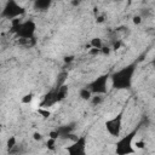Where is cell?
<instances>
[{
	"instance_id": "cell-8",
	"label": "cell",
	"mask_w": 155,
	"mask_h": 155,
	"mask_svg": "<svg viewBox=\"0 0 155 155\" xmlns=\"http://www.w3.org/2000/svg\"><path fill=\"white\" fill-rule=\"evenodd\" d=\"M54 103H57V98H56V93H54V90L53 91H50L42 99V102L40 103V107L41 108H48L51 105H53Z\"/></svg>"
},
{
	"instance_id": "cell-20",
	"label": "cell",
	"mask_w": 155,
	"mask_h": 155,
	"mask_svg": "<svg viewBox=\"0 0 155 155\" xmlns=\"http://www.w3.org/2000/svg\"><path fill=\"white\" fill-rule=\"evenodd\" d=\"M48 136H50V138H52V139H56V140L59 138V136H58V132H57L56 130H54V131H51Z\"/></svg>"
},
{
	"instance_id": "cell-25",
	"label": "cell",
	"mask_w": 155,
	"mask_h": 155,
	"mask_svg": "<svg viewBox=\"0 0 155 155\" xmlns=\"http://www.w3.org/2000/svg\"><path fill=\"white\" fill-rule=\"evenodd\" d=\"M120 46H121V42H120V41H115V42H114L113 48H114V50H119V47H120Z\"/></svg>"
},
{
	"instance_id": "cell-4",
	"label": "cell",
	"mask_w": 155,
	"mask_h": 155,
	"mask_svg": "<svg viewBox=\"0 0 155 155\" xmlns=\"http://www.w3.org/2000/svg\"><path fill=\"white\" fill-rule=\"evenodd\" d=\"M24 12H25V10H24L23 6H21L15 0H10V1H7L5 4V6H4L2 11H1V17L12 21V19H16L19 16L24 15Z\"/></svg>"
},
{
	"instance_id": "cell-12",
	"label": "cell",
	"mask_w": 155,
	"mask_h": 155,
	"mask_svg": "<svg viewBox=\"0 0 155 155\" xmlns=\"http://www.w3.org/2000/svg\"><path fill=\"white\" fill-rule=\"evenodd\" d=\"M90 46H91L92 48H98V50H101V48L103 47L102 39H99V38H93V39L91 40V42H90Z\"/></svg>"
},
{
	"instance_id": "cell-22",
	"label": "cell",
	"mask_w": 155,
	"mask_h": 155,
	"mask_svg": "<svg viewBox=\"0 0 155 155\" xmlns=\"http://www.w3.org/2000/svg\"><path fill=\"white\" fill-rule=\"evenodd\" d=\"M133 23L134 24H140L142 23V16H134L133 17Z\"/></svg>"
},
{
	"instance_id": "cell-13",
	"label": "cell",
	"mask_w": 155,
	"mask_h": 155,
	"mask_svg": "<svg viewBox=\"0 0 155 155\" xmlns=\"http://www.w3.org/2000/svg\"><path fill=\"white\" fill-rule=\"evenodd\" d=\"M91 103L93 104V105H99L103 101H104V97L102 96V94H92V97H91Z\"/></svg>"
},
{
	"instance_id": "cell-26",
	"label": "cell",
	"mask_w": 155,
	"mask_h": 155,
	"mask_svg": "<svg viewBox=\"0 0 155 155\" xmlns=\"http://www.w3.org/2000/svg\"><path fill=\"white\" fill-rule=\"evenodd\" d=\"M103 21H104V17H103V16H99V17H97V22H98V23H102Z\"/></svg>"
},
{
	"instance_id": "cell-9",
	"label": "cell",
	"mask_w": 155,
	"mask_h": 155,
	"mask_svg": "<svg viewBox=\"0 0 155 155\" xmlns=\"http://www.w3.org/2000/svg\"><path fill=\"white\" fill-rule=\"evenodd\" d=\"M54 93H56V98H57V102H61L62 99H64L68 94V86L64 84V85H61V86H57L56 90H54Z\"/></svg>"
},
{
	"instance_id": "cell-6",
	"label": "cell",
	"mask_w": 155,
	"mask_h": 155,
	"mask_svg": "<svg viewBox=\"0 0 155 155\" xmlns=\"http://www.w3.org/2000/svg\"><path fill=\"white\" fill-rule=\"evenodd\" d=\"M122 117H124V111H121L120 114H117L116 116H114L113 119H110L105 122L107 131L109 132L110 136H113V137L120 136L121 128H122Z\"/></svg>"
},
{
	"instance_id": "cell-7",
	"label": "cell",
	"mask_w": 155,
	"mask_h": 155,
	"mask_svg": "<svg viewBox=\"0 0 155 155\" xmlns=\"http://www.w3.org/2000/svg\"><path fill=\"white\" fill-rule=\"evenodd\" d=\"M86 137H79L71 145L67 147V151L69 155H86Z\"/></svg>"
},
{
	"instance_id": "cell-23",
	"label": "cell",
	"mask_w": 155,
	"mask_h": 155,
	"mask_svg": "<svg viewBox=\"0 0 155 155\" xmlns=\"http://www.w3.org/2000/svg\"><path fill=\"white\" fill-rule=\"evenodd\" d=\"M101 52L104 53V54H109L110 48H109V47H102V48H101Z\"/></svg>"
},
{
	"instance_id": "cell-1",
	"label": "cell",
	"mask_w": 155,
	"mask_h": 155,
	"mask_svg": "<svg viewBox=\"0 0 155 155\" xmlns=\"http://www.w3.org/2000/svg\"><path fill=\"white\" fill-rule=\"evenodd\" d=\"M134 70H136V64H130L109 75V79H111L113 87L117 90L130 88L132 85V78H133Z\"/></svg>"
},
{
	"instance_id": "cell-2",
	"label": "cell",
	"mask_w": 155,
	"mask_h": 155,
	"mask_svg": "<svg viewBox=\"0 0 155 155\" xmlns=\"http://www.w3.org/2000/svg\"><path fill=\"white\" fill-rule=\"evenodd\" d=\"M136 133H137L136 131H132L116 142V144H115V154L116 155H131V154L136 153V149L133 147V140H134Z\"/></svg>"
},
{
	"instance_id": "cell-27",
	"label": "cell",
	"mask_w": 155,
	"mask_h": 155,
	"mask_svg": "<svg viewBox=\"0 0 155 155\" xmlns=\"http://www.w3.org/2000/svg\"><path fill=\"white\" fill-rule=\"evenodd\" d=\"M71 4H73V5H74V6H78V5H79V4H80V2H79V1H73V2H71Z\"/></svg>"
},
{
	"instance_id": "cell-19",
	"label": "cell",
	"mask_w": 155,
	"mask_h": 155,
	"mask_svg": "<svg viewBox=\"0 0 155 155\" xmlns=\"http://www.w3.org/2000/svg\"><path fill=\"white\" fill-rule=\"evenodd\" d=\"M33 138H34V140L40 142V140H42L44 136H42V133H40V132H34V133H33Z\"/></svg>"
},
{
	"instance_id": "cell-24",
	"label": "cell",
	"mask_w": 155,
	"mask_h": 155,
	"mask_svg": "<svg viewBox=\"0 0 155 155\" xmlns=\"http://www.w3.org/2000/svg\"><path fill=\"white\" fill-rule=\"evenodd\" d=\"M74 61V56H67L65 58H64V62L65 63H70V62H73Z\"/></svg>"
},
{
	"instance_id": "cell-5",
	"label": "cell",
	"mask_w": 155,
	"mask_h": 155,
	"mask_svg": "<svg viewBox=\"0 0 155 155\" xmlns=\"http://www.w3.org/2000/svg\"><path fill=\"white\" fill-rule=\"evenodd\" d=\"M108 80H109V75L104 74V75H101V76L96 78L86 87L90 90V92L92 94H102L103 96L108 91Z\"/></svg>"
},
{
	"instance_id": "cell-14",
	"label": "cell",
	"mask_w": 155,
	"mask_h": 155,
	"mask_svg": "<svg viewBox=\"0 0 155 155\" xmlns=\"http://www.w3.org/2000/svg\"><path fill=\"white\" fill-rule=\"evenodd\" d=\"M6 145H7V149L8 150H12V149H15L16 148V145H17V139H16V137H10L8 139H7V143H6Z\"/></svg>"
},
{
	"instance_id": "cell-3",
	"label": "cell",
	"mask_w": 155,
	"mask_h": 155,
	"mask_svg": "<svg viewBox=\"0 0 155 155\" xmlns=\"http://www.w3.org/2000/svg\"><path fill=\"white\" fill-rule=\"evenodd\" d=\"M35 29H36V24L31 19L21 22L17 27L12 28V30L19 39H33L35 34Z\"/></svg>"
},
{
	"instance_id": "cell-10",
	"label": "cell",
	"mask_w": 155,
	"mask_h": 155,
	"mask_svg": "<svg viewBox=\"0 0 155 155\" xmlns=\"http://www.w3.org/2000/svg\"><path fill=\"white\" fill-rule=\"evenodd\" d=\"M51 6V1L50 0H35L34 1V7L35 10H40V11H45Z\"/></svg>"
},
{
	"instance_id": "cell-21",
	"label": "cell",
	"mask_w": 155,
	"mask_h": 155,
	"mask_svg": "<svg viewBox=\"0 0 155 155\" xmlns=\"http://www.w3.org/2000/svg\"><path fill=\"white\" fill-rule=\"evenodd\" d=\"M88 53L90 54H92V56H96V54H98V53H101V50H98V48H90V51H88Z\"/></svg>"
},
{
	"instance_id": "cell-11",
	"label": "cell",
	"mask_w": 155,
	"mask_h": 155,
	"mask_svg": "<svg viewBox=\"0 0 155 155\" xmlns=\"http://www.w3.org/2000/svg\"><path fill=\"white\" fill-rule=\"evenodd\" d=\"M79 96H80V98L84 99V101H90L91 97H92V93L90 92V90H88L87 87H82V88L79 91Z\"/></svg>"
},
{
	"instance_id": "cell-15",
	"label": "cell",
	"mask_w": 155,
	"mask_h": 155,
	"mask_svg": "<svg viewBox=\"0 0 155 155\" xmlns=\"http://www.w3.org/2000/svg\"><path fill=\"white\" fill-rule=\"evenodd\" d=\"M38 113H39L42 117H45V119H47V117L51 116V111H50L48 109H46V108H39V109H38Z\"/></svg>"
},
{
	"instance_id": "cell-17",
	"label": "cell",
	"mask_w": 155,
	"mask_h": 155,
	"mask_svg": "<svg viewBox=\"0 0 155 155\" xmlns=\"http://www.w3.org/2000/svg\"><path fill=\"white\" fill-rule=\"evenodd\" d=\"M56 139H52V138H48V140H47V143H46V147H47V149L48 150H54L56 149Z\"/></svg>"
},
{
	"instance_id": "cell-18",
	"label": "cell",
	"mask_w": 155,
	"mask_h": 155,
	"mask_svg": "<svg viewBox=\"0 0 155 155\" xmlns=\"http://www.w3.org/2000/svg\"><path fill=\"white\" fill-rule=\"evenodd\" d=\"M144 145H145V143L143 140H136V143H133L134 149H142V148H144Z\"/></svg>"
},
{
	"instance_id": "cell-16",
	"label": "cell",
	"mask_w": 155,
	"mask_h": 155,
	"mask_svg": "<svg viewBox=\"0 0 155 155\" xmlns=\"http://www.w3.org/2000/svg\"><path fill=\"white\" fill-rule=\"evenodd\" d=\"M33 98H34V94H33V93H28V94H25V96L22 97L21 102H22L23 104H29V103L33 101Z\"/></svg>"
}]
</instances>
